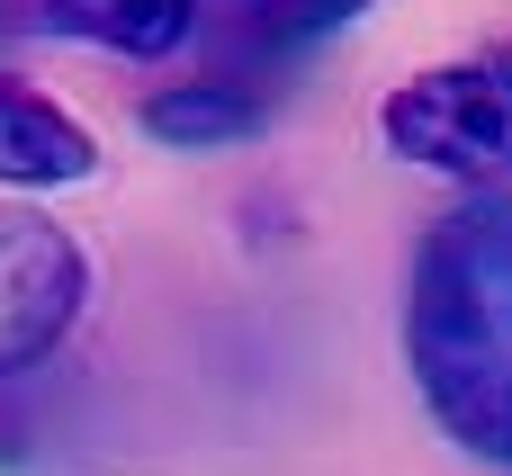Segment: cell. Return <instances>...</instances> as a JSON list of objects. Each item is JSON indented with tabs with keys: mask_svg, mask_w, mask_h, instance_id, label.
Instances as JSON below:
<instances>
[{
	"mask_svg": "<svg viewBox=\"0 0 512 476\" xmlns=\"http://www.w3.org/2000/svg\"><path fill=\"white\" fill-rule=\"evenodd\" d=\"M378 0H207V27L234 54H306L324 36H342L351 18H369Z\"/></svg>",
	"mask_w": 512,
	"mask_h": 476,
	"instance_id": "cell-7",
	"label": "cell"
},
{
	"mask_svg": "<svg viewBox=\"0 0 512 476\" xmlns=\"http://www.w3.org/2000/svg\"><path fill=\"white\" fill-rule=\"evenodd\" d=\"M378 135L396 162L459 180V189H504L512 180V45H477L459 63H432L387 90Z\"/></svg>",
	"mask_w": 512,
	"mask_h": 476,
	"instance_id": "cell-2",
	"label": "cell"
},
{
	"mask_svg": "<svg viewBox=\"0 0 512 476\" xmlns=\"http://www.w3.org/2000/svg\"><path fill=\"white\" fill-rule=\"evenodd\" d=\"M54 36H81V45H108L126 63H162L180 54L198 27H207V0H36Z\"/></svg>",
	"mask_w": 512,
	"mask_h": 476,
	"instance_id": "cell-5",
	"label": "cell"
},
{
	"mask_svg": "<svg viewBox=\"0 0 512 476\" xmlns=\"http://www.w3.org/2000/svg\"><path fill=\"white\" fill-rule=\"evenodd\" d=\"M405 369L432 432L512 468V189L459 198L405 279Z\"/></svg>",
	"mask_w": 512,
	"mask_h": 476,
	"instance_id": "cell-1",
	"label": "cell"
},
{
	"mask_svg": "<svg viewBox=\"0 0 512 476\" xmlns=\"http://www.w3.org/2000/svg\"><path fill=\"white\" fill-rule=\"evenodd\" d=\"M90 306V261L81 243L27 207V198H0V387L45 369L63 351V333L81 324Z\"/></svg>",
	"mask_w": 512,
	"mask_h": 476,
	"instance_id": "cell-3",
	"label": "cell"
},
{
	"mask_svg": "<svg viewBox=\"0 0 512 476\" xmlns=\"http://www.w3.org/2000/svg\"><path fill=\"white\" fill-rule=\"evenodd\" d=\"M99 171V144L81 135V117H63L45 90L0 72V189H72Z\"/></svg>",
	"mask_w": 512,
	"mask_h": 476,
	"instance_id": "cell-4",
	"label": "cell"
},
{
	"mask_svg": "<svg viewBox=\"0 0 512 476\" xmlns=\"http://www.w3.org/2000/svg\"><path fill=\"white\" fill-rule=\"evenodd\" d=\"M261 126H270L261 117V90L234 81V72H198V81H171V90L144 99V135L171 144V153H216V144L261 135Z\"/></svg>",
	"mask_w": 512,
	"mask_h": 476,
	"instance_id": "cell-6",
	"label": "cell"
}]
</instances>
